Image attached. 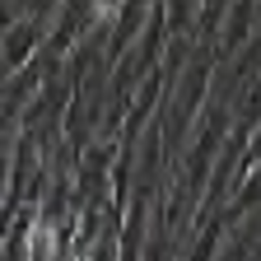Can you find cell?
Listing matches in <instances>:
<instances>
[{
	"label": "cell",
	"mask_w": 261,
	"mask_h": 261,
	"mask_svg": "<svg viewBox=\"0 0 261 261\" xmlns=\"http://www.w3.org/2000/svg\"><path fill=\"white\" fill-rule=\"evenodd\" d=\"M33 252L47 256V252H51V238H47V233H33Z\"/></svg>",
	"instance_id": "obj_1"
}]
</instances>
